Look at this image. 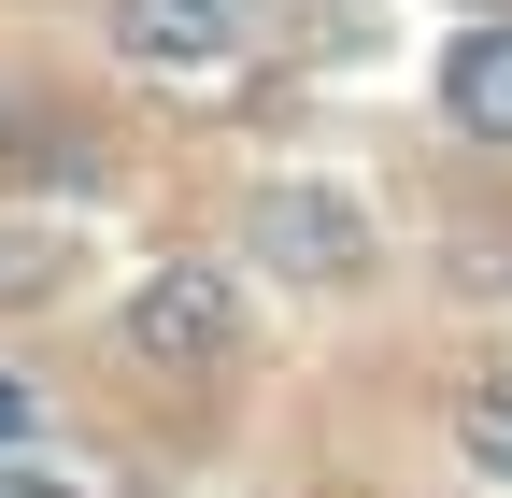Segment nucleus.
I'll return each instance as SVG.
<instances>
[{
    "instance_id": "obj_5",
    "label": "nucleus",
    "mask_w": 512,
    "mask_h": 498,
    "mask_svg": "<svg viewBox=\"0 0 512 498\" xmlns=\"http://www.w3.org/2000/svg\"><path fill=\"white\" fill-rule=\"evenodd\" d=\"M456 427H470V456H484V470H512V385H484Z\"/></svg>"
},
{
    "instance_id": "obj_4",
    "label": "nucleus",
    "mask_w": 512,
    "mask_h": 498,
    "mask_svg": "<svg viewBox=\"0 0 512 498\" xmlns=\"http://www.w3.org/2000/svg\"><path fill=\"white\" fill-rule=\"evenodd\" d=\"M441 114H456L470 143H512V29H456V57H441Z\"/></svg>"
},
{
    "instance_id": "obj_1",
    "label": "nucleus",
    "mask_w": 512,
    "mask_h": 498,
    "mask_svg": "<svg viewBox=\"0 0 512 498\" xmlns=\"http://www.w3.org/2000/svg\"><path fill=\"white\" fill-rule=\"evenodd\" d=\"M114 342L143 356V370H214L228 342H242V285L228 271H157V285H128V314H114Z\"/></svg>"
},
{
    "instance_id": "obj_2",
    "label": "nucleus",
    "mask_w": 512,
    "mask_h": 498,
    "mask_svg": "<svg viewBox=\"0 0 512 498\" xmlns=\"http://www.w3.org/2000/svg\"><path fill=\"white\" fill-rule=\"evenodd\" d=\"M114 43H128V72H157V86H214L242 57V0H114Z\"/></svg>"
},
{
    "instance_id": "obj_7",
    "label": "nucleus",
    "mask_w": 512,
    "mask_h": 498,
    "mask_svg": "<svg viewBox=\"0 0 512 498\" xmlns=\"http://www.w3.org/2000/svg\"><path fill=\"white\" fill-rule=\"evenodd\" d=\"M470 15H512V0H470Z\"/></svg>"
},
{
    "instance_id": "obj_6",
    "label": "nucleus",
    "mask_w": 512,
    "mask_h": 498,
    "mask_svg": "<svg viewBox=\"0 0 512 498\" xmlns=\"http://www.w3.org/2000/svg\"><path fill=\"white\" fill-rule=\"evenodd\" d=\"M15 427H29V399H15V385H0V442H15Z\"/></svg>"
},
{
    "instance_id": "obj_3",
    "label": "nucleus",
    "mask_w": 512,
    "mask_h": 498,
    "mask_svg": "<svg viewBox=\"0 0 512 498\" xmlns=\"http://www.w3.org/2000/svg\"><path fill=\"white\" fill-rule=\"evenodd\" d=\"M256 242H271V271L342 285V271L370 257V214L342 200V185H271V200H256Z\"/></svg>"
}]
</instances>
